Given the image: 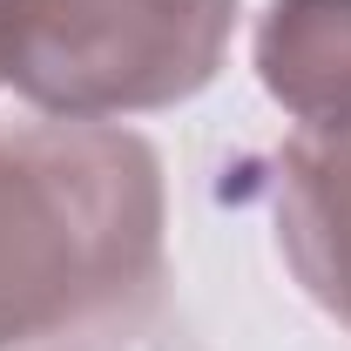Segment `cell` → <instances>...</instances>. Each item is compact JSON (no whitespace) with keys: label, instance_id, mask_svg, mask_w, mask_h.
Returning a JSON list of instances; mask_svg holds the SVG:
<instances>
[{"label":"cell","instance_id":"cell-4","mask_svg":"<svg viewBox=\"0 0 351 351\" xmlns=\"http://www.w3.org/2000/svg\"><path fill=\"white\" fill-rule=\"evenodd\" d=\"M257 82L304 122H351V0H270L257 21Z\"/></svg>","mask_w":351,"mask_h":351},{"label":"cell","instance_id":"cell-5","mask_svg":"<svg viewBox=\"0 0 351 351\" xmlns=\"http://www.w3.org/2000/svg\"><path fill=\"white\" fill-rule=\"evenodd\" d=\"M0 7H7V0H0Z\"/></svg>","mask_w":351,"mask_h":351},{"label":"cell","instance_id":"cell-2","mask_svg":"<svg viewBox=\"0 0 351 351\" xmlns=\"http://www.w3.org/2000/svg\"><path fill=\"white\" fill-rule=\"evenodd\" d=\"M237 0H7L0 82L47 122H122L217 82Z\"/></svg>","mask_w":351,"mask_h":351},{"label":"cell","instance_id":"cell-3","mask_svg":"<svg viewBox=\"0 0 351 351\" xmlns=\"http://www.w3.org/2000/svg\"><path fill=\"white\" fill-rule=\"evenodd\" d=\"M277 243L291 277L351 324V122L298 129L277 149Z\"/></svg>","mask_w":351,"mask_h":351},{"label":"cell","instance_id":"cell-1","mask_svg":"<svg viewBox=\"0 0 351 351\" xmlns=\"http://www.w3.org/2000/svg\"><path fill=\"white\" fill-rule=\"evenodd\" d=\"M162 156L115 122L0 135V351L68 338L162 284Z\"/></svg>","mask_w":351,"mask_h":351}]
</instances>
